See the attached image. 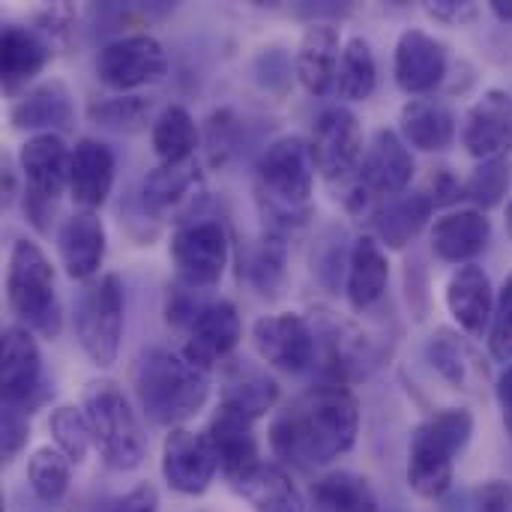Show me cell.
I'll use <instances>...</instances> for the list:
<instances>
[{"label":"cell","instance_id":"46","mask_svg":"<svg viewBox=\"0 0 512 512\" xmlns=\"http://www.w3.org/2000/svg\"><path fill=\"white\" fill-rule=\"evenodd\" d=\"M207 306H210V300L204 297V288H192L177 279L168 285V294H165V321H168V327L189 333Z\"/></svg>","mask_w":512,"mask_h":512},{"label":"cell","instance_id":"24","mask_svg":"<svg viewBox=\"0 0 512 512\" xmlns=\"http://www.w3.org/2000/svg\"><path fill=\"white\" fill-rule=\"evenodd\" d=\"M429 240H432L435 258H441L444 264L465 267V264H474V258L486 252L492 240V219L477 207L450 210L441 219H435Z\"/></svg>","mask_w":512,"mask_h":512},{"label":"cell","instance_id":"30","mask_svg":"<svg viewBox=\"0 0 512 512\" xmlns=\"http://www.w3.org/2000/svg\"><path fill=\"white\" fill-rule=\"evenodd\" d=\"M432 213H435V207L420 189L402 192V195L378 204V210L369 216L372 237L387 249H408L423 234Z\"/></svg>","mask_w":512,"mask_h":512},{"label":"cell","instance_id":"38","mask_svg":"<svg viewBox=\"0 0 512 512\" xmlns=\"http://www.w3.org/2000/svg\"><path fill=\"white\" fill-rule=\"evenodd\" d=\"M351 246H354V240L348 237V231H345L342 225H327V228L318 234V240L312 243L309 264H312L315 282H318L324 291L339 294L342 279H348Z\"/></svg>","mask_w":512,"mask_h":512},{"label":"cell","instance_id":"25","mask_svg":"<svg viewBox=\"0 0 512 512\" xmlns=\"http://www.w3.org/2000/svg\"><path fill=\"white\" fill-rule=\"evenodd\" d=\"M72 120H75L72 93L57 78L30 87L27 93H21L9 105V123L18 132H33V135L54 132V135H60L72 126Z\"/></svg>","mask_w":512,"mask_h":512},{"label":"cell","instance_id":"52","mask_svg":"<svg viewBox=\"0 0 512 512\" xmlns=\"http://www.w3.org/2000/svg\"><path fill=\"white\" fill-rule=\"evenodd\" d=\"M423 12L429 18H435L438 24L465 27V24H474L477 21L480 6L471 3V0H435V3H423Z\"/></svg>","mask_w":512,"mask_h":512},{"label":"cell","instance_id":"16","mask_svg":"<svg viewBox=\"0 0 512 512\" xmlns=\"http://www.w3.org/2000/svg\"><path fill=\"white\" fill-rule=\"evenodd\" d=\"M447 69L450 51L441 39L420 27H411L399 36L393 54V78L399 90L408 96H426L447 78Z\"/></svg>","mask_w":512,"mask_h":512},{"label":"cell","instance_id":"50","mask_svg":"<svg viewBox=\"0 0 512 512\" xmlns=\"http://www.w3.org/2000/svg\"><path fill=\"white\" fill-rule=\"evenodd\" d=\"M27 441H30V414L3 405V414H0V453H3V462L6 465L15 462L18 453L27 447Z\"/></svg>","mask_w":512,"mask_h":512},{"label":"cell","instance_id":"13","mask_svg":"<svg viewBox=\"0 0 512 512\" xmlns=\"http://www.w3.org/2000/svg\"><path fill=\"white\" fill-rule=\"evenodd\" d=\"M219 474V453L207 432L171 429L162 444V477L165 483L186 498L204 495Z\"/></svg>","mask_w":512,"mask_h":512},{"label":"cell","instance_id":"36","mask_svg":"<svg viewBox=\"0 0 512 512\" xmlns=\"http://www.w3.org/2000/svg\"><path fill=\"white\" fill-rule=\"evenodd\" d=\"M201 141L195 117L183 105H168L156 114L150 126V144L162 165H183L192 162V153Z\"/></svg>","mask_w":512,"mask_h":512},{"label":"cell","instance_id":"2","mask_svg":"<svg viewBox=\"0 0 512 512\" xmlns=\"http://www.w3.org/2000/svg\"><path fill=\"white\" fill-rule=\"evenodd\" d=\"M132 387L144 417L153 426L180 429L210 399V378L183 354L144 348L132 366Z\"/></svg>","mask_w":512,"mask_h":512},{"label":"cell","instance_id":"51","mask_svg":"<svg viewBox=\"0 0 512 512\" xmlns=\"http://www.w3.org/2000/svg\"><path fill=\"white\" fill-rule=\"evenodd\" d=\"M93 512H159V492L153 483H141L123 495L105 498Z\"/></svg>","mask_w":512,"mask_h":512},{"label":"cell","instance_id":"35","mask_svg":"<svg viewBox=\"0 0 512 512\" xmlns=\"http://www.w3.org/2000/svg\"><path fill=\"white\" fill-rule=\"evenodd\" d=\"M309 512H378V495L366 477L333 471L312 483Z\"/></svg>","mask_w":512,"mask_h":512},{"label":"cell","instance_id":"41","mask_svg":"<svg viewBox=\"0 0 512 512\" xmlns=\"http://www.w3.org/2000/svg\"><path fill=\"white\" fill-rule=\"evenodd\" d=\"M27 480L39 501L57 504L66 498L72 483V462L57 447H39L27 459Z\"/></svg>","mask_w":512,"mask_h":512},{"label":"cell","instance_id":"32","mask_svg":"<svg viewBox=\"0 0 512 512\" xmlns=\"http://www.w3.org/2000/svg\"><path fill=\"white\" fill-rule=\"evenodd\" d=\"M399 129L408 147L441 153L456 141V114L432 96L408 99L399 111Z\"/></svg>","mask_w":512,"mask_h":512},{"label":"cell","instance_id":"47","mask_svg":"<svg viewBox=\"0 0 512 512\" xmlns=\"http://www.w3.org/2000/svg\"><path fill=\"white\" fill-rule=\"evenodd\" d=\"M291 72H294L291 54H288L285 48H279V45L261 48V51L255 54V60H252V75H255V81H258L264 90H270V93H285V90L291 87Z\"/></svg>","mask_w":512,"mask_h":512},{"label":"cell","instance_id":"28","mask_svg":"<svg viewBox=\"0 0 512 512\" xmlns=\"http://www.w3.org/2000/svg\"><path fill=\"white\" fill-rule=\"evenodd\" d=\"M48 42L27 24H6L0 33V75L3 93L18 99L27 93V84L48 66L51 60Z\"/></svg>","mask_w":512,"mask_h":512},{"label":"cell","instance_id":"33","mask_svg":"<svg viewBox=\"0 0 512 512\" xmlns=\"http://www.w3.org/2000/svg\"><path fill=\"white\" fill-rule=\"evenodd\" d=\"M198 195H201L198 168H195V162H183V165H159V168H153L141 183L138 201L153 216H159V213H165V210H171L177 204H189V219H192V213L198 210L195 207Z\"/></svg>","mask_w":512,"mask_h":512},{"label":"cell","instance_id":"6","mask_svg":"<svg viewBox=\"0 0 512 512\" xmlns=\"http://www.w3.org/2000/svg\"><path fill=\"white\" fill-rule=\"evenodd\" d=\"M123 324H126V294L117 273H105L90 279L78 300H75V339L87 360L99 369H108L120 357L123 342Z\"/></svg>","mask_w":512,"mask_h":512},{"label":"cell","instance_id":"34","mask_svg":"<svg viewBox=\"0 0 512 512\" xmlns=\"http://www.w3.org/2000/svg\"><path fill=\"white\" fill-rule=\"evenodd\" d=\"M231 489L255 512H306L303 498L297 486L291 483V477L279 465H270V462H261L258 468H252Z\"/></svg>","mask_w":512,"mask_h":512},{"label":"cell","instance_id":"5","mask_svg":"<svg viewBox=\"0 0 512 512\" xmlns=\"http://www.w3.org/2000/svg\"><path fill=\"white\" fill-rule=\"evenodd\" d=\"M81 411L90 423L93 447L111 471H135L147 459L141 423L114 381H90L81 396Z\"/></svg>","mask_w":512,"mask_h":512},{"label":"cell","instance_id":"43","mask_svg":"<svg viewBox=\"0 0 512 512\" xmlns=\"http://www.w3.org/2000/svg\"><path fill=\"white\" fill-rule=\"evenodd\" d=\"M48 432L54 438V447L72 462L81 465L93 447V435H90V423L84 417L81 408L75 405H57L48 417Z\"/></svg>","mask_w":512,"mask_h":512},{"label":"cell","instance_id":"14","mask_svg":"<svg viewBox=\"0 0 512 512\" xmlns=\"http://www.w3.org/2000/svg\"><path fill=\"white\" fill-rule=\"evenodd\" d=\"M252 345L258 357L282 372H306L315 363V330L300 312L264 315L252 324Z\"/></svg>","mask_w":512,"mask_h":512},{"label":"cell","instance_id":"49","mask_svg":"<svg viewBox=\"0 0 512 512\" xmlns=\"http://www.w3.org/2000/svg\"><path fill=\"white\" fill-rule=\"evenodd\" d=\"M420 192L432 201L435 210H441V207H453V204H459L465 198V183L453 174V168L438 165V168H432L426 174Z\"/></svg>","mask_w":512,"mask_h":512},{"label":"cell","instance_id":"37","mask_svg":"<svg viewBox=\"0 0 512 512\" xmlns=\"http://www.w3.org/2000/svg\"><path fill=\"white\" fill-rule=\"evenodd\" d=\"M378 87V63L372 45L363 36H351L342 45L339 72H336V93L348 102H366Z\"/></svg>","mask_w":512,"mask_h":512},{"label":"cell","instance_id":"48","mask_svg":"<svg viewBox=\"0 0 512 512\" xmlns=\"http://www.w3.org/2000/svg\"><path fill=\"white\" fill-rule=\"evenodd\" d=\"M489 354L498 363L512 360V273L504 279L501 291H498V303H495V318L489 327Z\"/></svg>","mask_w":512,"mask_h":512},{"label":"cell","instance_id":"27","mask_svg":"<svg viewBox=\"0 0 512 512\" xmlns=\"http://www.w3.org/2000/svg\"><path fill=\"white\" fill-rule=\"evenodd\" d=\"M207 438L213 441V447L219 453V471L225 474V480L231 486L237 480H243L252 468L261 465L255 423L249 417L219 405L213 420H210V426H207Z\"/></svg>","mask_w":512,"mask_h":512},{"label":"cell","instance_id":"18","mask_svg":"<svg viewBox=\"0 0 512 512\" xmlns=\"http://www.w3.org/2000/svg\"><path fill=\"white\" fill-rule=\"evenodd\" d=\"M69 162L72 147H66L60 135H30L18 147V171L24 177V192L60 204V195L69 189Z\"/></svg>","mask_w":512,"mask_h":512},{"label":"cell","instance_id":"15","mask_svg":"<svg viewBox=\"0 0 512 512\" xmlns=\"http://www.w3.org/2000/svg\"><path fill=\"white\" fill-rule=\"evenodd\" d=\"M357 180L375 204H384L387 198L408 192L414 180V156L405 138L393 129H378L366 144Z\"/></svg>","mask_w":512,"mask_h":512},{"label":"cell","instance_id":"1","mask_svg":"<svg viewBox=\"0 0 512 512\" xmlns=\"http://www.w3.org/2000/svg\"><path fill=\"white\" fill-rule=\"evenodd\" d=\"M360 402L345 384H318L294 396L270 423L267 441L276 459L294 468H324L354 450Z\"/></svg>","mask_w":512,"mask_h":512},{"label":"cell","instance_id":"29","mask_svg":"<svg viewBox=\"0 0 512 512\" xmlns=\"http://www.w3.org/2000/svg\"><path fill=\"white\" fill-rule=\"evenodd\" d=\"M387 285H390V258H387V249L372 234L357 237L354 246H351V264H348V279H345L348 306L357 315L372 312L384 300Z\"/></svg>","mask_w":512,"mask_h":512},{"label":"cell","instance_id":"45","mask_svg":"<svg viewBox=\"0 0 512 512\" xmlns=\"http://www.w3.org/2000/svg\"><path fill=\"white\" fill-rule=\"evenodd\" d=\"M78 12L69 3H48L33 12V30L48 42L51 51H66L75 39Z\"/></svg>","mask_w":512,"mask_h":512},{"label":"cell","instance_id":"10","mask_svg":"<svg viewBox=\"0 0 512 512\" xmlns=\"http://www.w3.org/2000/svg\"><path fill=\"white\" fill-rule=\"evenodd\" d=\"M0 396L6 408H18L24 414H36V408L48 399V384L42 378V354L33 333L21 324H9L3 330L0 351Z\"/></svg>","mask_w":512,"mask_h":512},{"label":"cell","instance_id":"55","mask_svg":"<svg viewBox=\"0 0 512 512\" xmlns=\"http://www.w3.org/2000/svg\"><path fill=\"white\" fill-rule=\"evenodd\" d=\"M495 393H498V405H501V420H504V429H507V435L512 438V363L507 366V369H504V372H501Z\"/></svg>","mask_w":512,"mask_h":512},{"label":"cell","instance_id":"40","mask_svg":"<svg viewBox=\"0 0 512 512\" xmlns=\"http://www.w3.org/2000/svg\"><path fill=\"white\" fill-rule=\"evenodd\" d=\"M285 267H288V243L276 237H264L243 261L246 282L261 294V297H279L285 285Z\"/></svg>","mask_w":512,"mask_h":512},{"label":"cell","instance_id":"19","mask_svg":"<svg viewBox=\"0 0 512 512\" xmlns=\"http://www.w3.org/2000/svg\"><path fill=\"white\" fill-rule=\"evenodd\" d=\"M465 150L486 162L501 159L512 150V102L507 90H486L468 111L465 129H462Z\"/></svg>","mask_w":512,"mask_h":512},{"label":"cell","instance_id":"7","mask_svg":"<svg viewBox=\"0 0 512 512\" xmlns=\"http://www.w3.org/2000/svg\"><path fill=\"white\" fill-rule=\"evenodd\" d=\"M309 324L315 330V363H321V372L330 384H354L369 378L372 369L384 360V345H378L360 324L351 318H342L333 309L315 306L309 315Z\"/></svg>","mask_w":512,"mask_h":512},{"label":"cell","instance_id":"9","mask_svg":"<svg viewBox=\"0 0 512 512\" xmlns=\"http://www.w3.org/2000/svg\"><path fill=\"white\" fill-rule=\"evenodd\" d=\"M168 252L177 267V279L207 291L222 279L231 246L225 228L216 219L192 216L174 228Z\"/></svg>","mask_w":512,"mask_h":512},{"label":"cell","instance_id":"44","mask_svg":"<svg viewBox=\"0 0 512 512\" xmlns=\"http://www.w3.org/2000/svg\"><path fill=\"white\" fill-rule=\"evenodd\" d=\"M237 138H240V120L231 108H219L207 117L204 126V150H207V165L222 168L234 150H237Z\"/></svg>","mask_w":512,"mask_h":512},{"label":"cell","instance_id":"8","mask_svg":"<svg viewBox=\"0 0 512 512\" xmlns=\"http://www.w3.org/2000/svg\"><path fill=\"white\" fill-rule=\"evenodd\" d=\"M315 159L309 138L300 135H282L276 138L255 165V192L261 198L288 204V207H312V192H315Z\"/></svg>","mask_w":512,"mask_h":512},{"label":"cell","instance_id":"23","mask_svg":"<svg viewBox=\"0 0 512 512\" xmlns=\"http://www.w3.org/2000/svg\"><path fill=\"white\" fill-rule=\"evenodd\" d=\"M342 36L333 21H312L294 51V75L312 96H327L336 90V72L342 57Z\"/></svg>","mask_w":512,"mask_h":512},{"label":"cell","instance_id":"53","mask_svg":"<svg viewBox=\"0 0 512 512\" xmlns=\"http://www.w3.org/2000/svg\"><path fill=\"white\" fill-rule=\"evenodd\" d=\"M21 207H24V216H27V222L33 225L36 234H48L51 231V222L57 216V201H48V198L24 192L21 195Z\"/></svg>","mask_w":512,"mask_h":512},{"label":"cell","instance_id":"56","mask_svg":"<svg viewBox=\"0 0 512 512\" xmlns=\"http://www.w3.org/2000/svg\"><path fill=\"white\" fill-rule=\"evenodd\" d=\"M18 171H15V162H12V156H3V174H0V192H3V204L9 207L12 204V198H15V192H18V177H15Z\"/></svg>","mask_w":512,"mask_h":512},{"label":"cell","instance_id":"17","mask_svg":"<svg viewBox=\"0 0 512 512\" xmlns=\"http://www.w3.org/2000/svg\"><path fill=\"white\" fill-rule=\"evenodd\" d=\"M240 339H243V321L237 315V306L231 300H210V306L198 315V321L186 333L183 357L201 372H210L216 363L234 354Z\"/></svg>","mask_w":512,"mask_h":512},{"label":"cell","instance_id":"54","mask_svg":"<svg viewBox=\"0 0 512 512\" xmlns=\"http://www.w3.org/2000/svg\"><path fill=\"white\" fill-rule=\"evenodd\" d=\"M474 512H512V486L504 480H492L477 492Z\"/></svg>","mask_w":512,"mask_h":512},{"label":"cell","instance_id":"57","mask_svg":"<svg viewBox=\"0 0 512 512\" xmlns=\"http://www.w3.org/2000/svg\"><path fill=\"white\" fill-rule=\"evenodd\" d=\"M489 9H492V15H495L498 21L512 24V0H492Z\"/></svg>","mask_w":512,"mask_h":512},{"label":"cell","instance_id":"21","mask_svg":"<svg viewBox=\"0 0 512 512\" xmlns=\"http://www.w3.org/2000/svg\"><path fill=\"white\" fill-rule=\"evenodd\" d=\"M117 177V156L108 144L96 138H78L72 147V162H69V195L78 210L96 213Z\"/></svg>","mask_w":512,"mask_h":512},{"label":"cell","instance_id":"12","mask_svg":"<svg viewBox=\"0 0 512 512\" xmlns=\"http://www.w3.org/2000/svg\"><path fill=\"white\" fill-rule=\"evenodd\" d=\"M309 147H312L315 168L324 180L339 183L351 177L360 168V159L366 153L360 117L348 105L324 108L312 123Z\"/></svg>","mask_w":512,"mask_h":512},{"label":"cell","instance_id":"58","mask_svg":"<svg viewBox=\"0 0 512 512\" xmlns=\"http://www.w3.org/2000/svg\"><path fill=\"white\" fill-rule=\"evenodd\" d=\"M507 237H510L512 243V201L507 204Z\"/></svg>","mask_w":512,"mask_h":512},{"label":"cell","instance_id":"22","mask_svg":"<svg viewBox=\"0 0 512 512\" xmlns=\"http://www.w3.org/2000/svg\"><path fill=\"white\" fill-rule=\"evenodd\" d=\"M105 246H108V237H105V225H102L99 213L75 210L57 228L60 264H63L66 276L75 282L96 279V273L105 261Z\"/></svg>","mask_w":512,"mask_h":512},{"label":"cell","instance_id":"39","mask_svg":"<svg viewBox=\"0 0 512 512\" xmlns=\"http://www.w3.org/2000/svg\"><path fill=\"white\" fill-rule=\"evenodd\" d=\"M87 117L96 126L114 129V132H141L147 123H153V99L138 96V93H120V96H105L87 105Z\"/></svg>","mask_w":512,"mask_h":512},{"label":"cell","instance_id":"42","mask_svg":"<svg viewBox=\"0 0 512 512\" xmlns=\"http://www.w3.org/2000/svg\"><path fill=\"white\" fill-rule=\"evenodd\" d=\"M512 183V162L510 156H501V159H486L480 162L468 180H465V201H471L477 210H492L498 204H504L507 192H510Z\"/></svg>","mask_w":512,"mask_h":512},{"label":"cell","instance_id":"26","mask_svg":"<svg viewBox=\"0 0 512 512\" xmlns=\"http://www.w3.org/2000/svg\"><path fill=\"white\" fill-rule=\"evenodd\" d=\"M276 402H279V384L264 366H258L246 357H237L225 366L222 396H219L222 408L237 411L255 423V420L267 417L276 408Z\"/></svg>","mask_w":512,"mask_h":512},{"label":"cell","instance_id":"3","mask_svg":"<svg viewBox=\"0 0 512 512\" xmlns=\"http://www.w3.org/2000/svg\"><path fill=\"white\" fill-rule=\"evenodd\" d=\"M474 438V414L465 408H444L429 414L408 441V486L426 498L438 501L450 492L456 477V462Z\"/></svg>","mask_w":512,"mask_h":512},{"label":"cell","instance_id":"31","mask_svg":"<svg viewBox=\"0 0 512 512\" xmlns=\"http://www.w3.org/2000/svg\"><path fill=\"white\" fill-rule=\"evenodd\" d=\"M426 357L432 369L456 390L477 393L489 381V369L474 351V345L450 327H441L432 333V339L426 342Z\"/></svg>","mask_w":512,"mask_h":512},{"label":"cell","instance_id":"11","mask_svg":"<svg viewBox=\"0 0 512 512\" xmlns=\"http://www.w3.org/2000/svg\"><path fill=\"white\" fill-rule=\"evenodd\" d=\"M168 72V54L150 33H129L102 45L96 57V75L111 90H138L162 81Z\"/></svg>","mask_w":512,"mask_h":512},{"label":"cell","instance_id":"20","mask_svg":"<svg viewBox=\"0 0 512 512\" xmlns=\"http://www.w3.org/2000/svg\"><path fill=\"white\" fill-rule=\"evenodd\" d=\"M444 300H447V309H450V315H453V321L459 324L462 333H468L474 339L489 336L498 297H495L489 273L480 264L456 267L453 276L447 279Z\"/></svg>","mask_w":512,"mask_h":512},{"label":"cell","instance_id":"4","mask_svg":"<svg viewBox=\"0 0 512 512\" xmlns=\"http://www.w3.org/2000/svg\"><path fill=\"white\" fill-rule=\"evenodd\" d=\"M6 306L21 327L42 339H57L63 312L57 300L54 267L30 240H15L6 264Z\"/></svg>","mask_w":512,"mask_h":512}]
</instances>
